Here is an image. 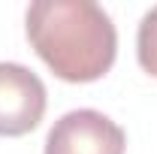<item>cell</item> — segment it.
Here are the masks:
<instances>
[{"label": "cell", "mask_w": 157, "mask_h": 154, "mask_svg": "<svg viewBox=\"0 0 157 154\" xmlns=\"http://www.w3.org/2000/svg\"><path fill=\"white\" fill-rule=\"evenodd\" d=\"M136 58H139V67H142L148 76L157 79V6H151V9L142 15V21H139Z\"/></svg>", "instance_id": "277c9868"}, {"label": "cell", "mask_w": 157, "mask_h": 154, "mask_svg": "<svg viewBox=\"0 0 157 154\" xmlns=\"http://www.w3.org/2000/svg\"><path fill=\"white\" fill-rule=\"evenodd\" d=\"M24 30L42 64L63 82H97L115 64L118 30L94 0H36L27 6Z\"/></svg>", "instance_id": "6da1fadb"}, {"label": "cell", "mask_w": 157, "mask_h": 154, "mask_svg": "<svg viewBox=\"0 0 157 154\" xmlns=\"http://www.w3.org/2000/svg\"><path fill=\"white\" fill-rule=\"evenodd\" d=\"M45 85L24 64L0 60V136H24L45 115Z\"/></svg>", "instance_id": "3957f363"}, {"label": "cell", "mask_w": 157, "mask_h": 154, "mask_svg": "<svg viewBox=\"0 0 157 154\" xmlns=\"http://www.w3.org/2000/svg\"><path fill=\"white\" fill-rule=\"evenodd\" d=\"M127 133L97 109L60 115L45 136V154H124Z\"/></svg>", "instance_id": "7a4b0ae2"}]
</instances>
